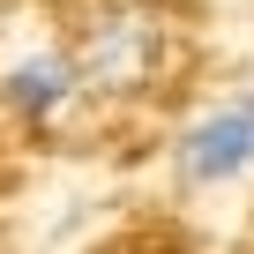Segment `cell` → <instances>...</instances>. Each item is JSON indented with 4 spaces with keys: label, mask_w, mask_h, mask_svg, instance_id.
Masks as SVG:
<instances>
[{
    "label": "cell",
    "mask_w": 254,
    "mask_h": 254,
    "mask_svg": "<svg viewBox=\"0 0 254 254\" xmlns=\"http://www.w3.org/2000/svg\"><path fill=\"white\" fill-rule=\"evenodd\" d=\"M172 180L187 194H224L254 180V90L202 105L172 135Z\"/></svg>",
    "instance_id": "2"
},
{
    "label": "cell",
    "mask_w": 254,
    "mask_h": 254,
    "mask_svg": "<svg viewBox=\"0 0 254 254\" xmlns=\"http://www.w3.org/2000/svg\"><path fill=\"white\" fill-rule=\"evenodd\" d=\"M0 105H8L15 120H30V127L67 120L82 105V75H75L67 45H38V53L8 60V67H0Z\"/></svg>",
    "instance_id": "3"
},
{
    "label": "cell",
    "mask_w": 254,
    "mask_h": 254,
    "mask_svg": "<svg viewBox=\"0 0 254 254\" xmlns=\"http://www.w3.org/2000/svg\"><path fill=\"white\" fill-rule=\"evenodd\" d=\"M67 60L82 75V97H135L165 67V23L142 0H97L67 38Z\"/></svg>",
    "instance_id": "1"
}]
</instances>
